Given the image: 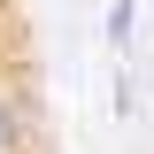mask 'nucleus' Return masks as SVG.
Segmentation results:
<instances>
[{
	"instance_id": "f257e3e1",
	"label": "nucleus",
	"mask_w": 154,
	"mask_h": 154,
	"mask_svg": "<svg viewBox=\"0 0 154 154\" xmlns=\"http://www.w3.org/2000/svg\"><path fill=\"white\" fill-rule=\"evenodd\" d=\"M0 154H54L38 8L31 0H0Z\"/></svg>"
}]
</instances>
